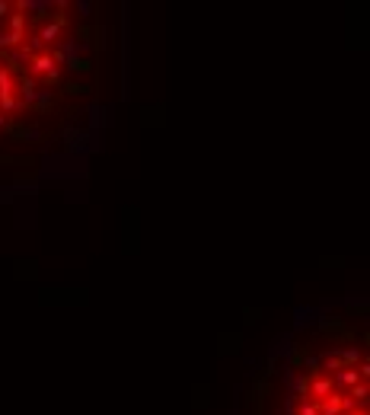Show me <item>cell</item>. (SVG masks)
Instances as JSON below:
<instances>
[{"instance_id":"6da1fadb","label":"cell","mask_w":370,"mask_h":415,"mask_svg":"<svg viewBox=\"0 0 370 415\" xmlns=\"http://www.w3.org/2000/svg\"><path fill=\"white\" fill-rule=\"evenodd\" d=\"M106 32L92 3L0 0V169H32L86 138Z\"/></svg>"},{"instance_id":"7a4b0ae2","label":"cell","mask_w":370,"mask_h":415,"mask_svg":"<svg viewBox=\"0 0 370 415\" xmlns=\"http://www.w3.org/2000/svg\"><path fill=\"white\" fill-rule=\"evenodd\" d=\"M246 415H370V304L297 326L256 374Z\"/></svg>"}]
</instances>
